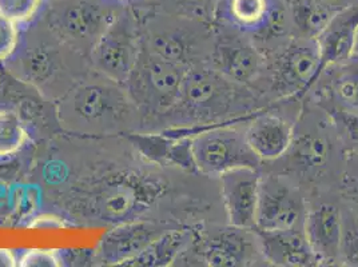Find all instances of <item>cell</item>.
Returning <instances> with one entry per match:
<instances>
[{
    "label": "cell",
    "instance_id": "8d00e7d4",
    "mask_svg": "<svg viewBox=\"0 0 358 267\" xmlns=\"http://www.w3.org/2000/svg\"><path fill=\"white\" fill-rule=\"evenodd\" d=\"M330 1H334V3H337V4H340V6H348V4H350L348 0H330Z\"/></svg>",
    "mask_w": 358,
    "mask_h": 267
},
{
    "label": "cell",
    "instance_id": "1f68e13d",
    "mask_svg": "<svg viewBox=\"0 0 358 267\" xmlns=\"http://www.w3.org/2000/svg\"><path fill=\"white\" fill-rule=\"evenodd\" d=\"M31 229H41V230H51V229H63L66 227L64 221L52 214H42L36 218H34L31 223H29Z\"/></svg>",
    "mask_w": 358,
    "mask_h": 267
},
{
    "label": "cell",
    "instance_id": "4316f807",
    "mask_svg": "<svg viewBox=\"0 0 358 267\" xmlns=\"http://www.w3.org/2000/svg\"><path fill=\"white\" fill-rule=\"evenodd\" d=\"M43 3L45 0H0V15L22 27L39 16Z\"/></svg>",
    "mask_w": 358,
    "mask_h": 267
},
{
    "label": "cell",
    "instance_id": "603a6c76",
    "mask_svg": "<svg viewBox=\"0 0 358 267\" xmlns=\"http://www.w3.org/2000/svg\"><path fill=\"white\" fill-rule=\"evenodd\" d=\"M136 196L127 186H111L94 201V215L99 221L115 222L127 217L134 210Z\"/></svg>",
    "mask_w": 358,
    "mask_h": 267
},
{
    "label": "cell",
    "instance_id": "8992f818",
    "mask_svg": "<svg viewBox=\"0 0 358 267\" xmlns=\"http://www.w3.org/2000/svg\"><path fill=\"white\" fill-rule=\"evenodd\" d=\"M234 124L237 122L203 126L189 136L198 173L220 177L241 167L258 168L259 159L249 147L245 135L231 129Z\"/></svg>",
    "mask_w": 358,
    "mask_h": 267
},
{
    "label": "cell",
    "instance_id": "ac0fdd59",
    "mask_svg": "<svg viewBox=\"0 0 358 267\" xmlns=\"http://www.w3.org/2000/svg\"><path fill=\"white\" fill-rule=\"evenodd\" d=\"M166 231L169 230L151 222L131 223L117 227L102 239L99 249L101 258L106 264L129 262Z\"/></svg>",
    "mask_w": 358,
    "mask_h": 267
},
{
    "label": "cell",
    "instance_id": "6da1fadb",
    "mask_svg": "<svg viewBox=\"0 0 358 267\" xmlns=\"http://www.w3.org/2000/svg\"><path fill=\"white\" fill-rule=\"evenodd\" d=\"M22 27L15 51L4 63L19 80L58 102L92 70L89 58L66 45L39 16Z\"/></svg>",
    "mask_w": 358,
    "mask_h": 267
},
{
    "label": "cell",
    "instance_id": "5bb4252c",
    "mask_svg": "<svg viewBox=\"0 0 358 267\" xmlns=\"http://www.w3.org/2000/svg\"><path fill=\"white\" fill-rule=\"evenodd\" d=\"M358 27V3H350L338 10L327 27L315 38L321 71L352 59Z\"/></svg>",
    "mask_w": 358,
    "mask_h": 267
},
{
    "label": "cell",
    "instance_id": "83f0119b",
    "mask_svg": "<svg viewBox=\"0 0 358 267\" xmlns=\"http://www.w3.org/2000/svg\"><path fill=\"white\" fill-rule=\"evenodd\" d=\"M340 262L345 266L358 267V218L353 214L343 218Z\"/></svg>",
    "mask_w": 358,
    "mask_h": 267
},
{
    "label": "cell",
    "instance_id": "277c9868",
    "mask_svg": "<svg viewBox=\"0 0 358 267\" xmlns=\"http://www.w3.org/2000/svg\"><path fill=\"white\" fill-rule=\"evenodd\" d=\"M189 68L152 52L142 43L124 86L143 123L161 122L174 107Z\"/></svg>",
    "mask_w": 358,
    "mask_h": 267
},
{
    "label": "cell",
    "instance_id": "e575fe53",
    "mask_svg": "<svg viewBox=\"0 0 358 267\" xmlns=\"http://www.w3.org/2000/svg\"><path fill=\"white\" fill-rule=\"evenodd\" d=\"M349 164H350V175L358 179V151L350 154Z\"/></svg>",
    "mask_w": 358,
    "mask_h": 267
},
{
    "label": "cell",
    "instance_id": "d4e9b609",
    "mask_svg": "<svg viewBox=\"0 0 358 267\" xmlns=\"http://www.w3.org/2000/svg\"><path fill=\"white\" fill-rule=\"evenodd\" d=\"M27 129L19 113L0 108V158L14 155L27 142Z\"/></svg>",
    "mask_w": 358,
    "mask_h": 267
},
{
    "label": "cell",
    "instance_id": "4fadbf2b",
    "mask_svg": "<svg viewBox=\"0 0 358 267\" xmlns=\"http://www.w3.org/2000/svg\"><path fill=\"white\" fill-rule=\"evenodd\" d=\"M265 59L258 48L236 34H220L211 52V67L224 78L250 86L259 76Z\"/></svg>",
    "mask_w": 358,
    "mask_h": 267
},
{
    "label": "cell",
    "instance_id": "4dcf8cb0",
    "mask_svg": "<svg viewBox=\"0 0 358 267\" xmlns=\"http://www.w3.org/2000/svg\"><path fill=\"white\" fill-rule=\"evenodd\" d=\"M340 119L349 140L355 145H358V108L341 110Z\"/></svg>",
    "mask_w": 358,
    "mask_h": 267
},
{
    "label": "cell",
    "instance_id": "d6986e66",
    "mask_svg": "<svg viewBox=\"0 0 358 267\" xmlns=\"http://www.w3.org/2000/svg\"><path fill=\"white\" fill-rule=\"evenodd\" d=\"M277 0H220L215 22L224 19L241 34L259 36L266 30Z\"/></svg>",
    "mask_w": 358,
    "mask_h": 267
},
{
    "label": "cell",
    "instance_id": "f546056e",
    "mask_svg": "<svg viewBox=\"0 0 358 267\" xmlns=\"http://www.w3.org/2000/svg\"><path fill=\"white\" fill-rule=\"evenodd\" d=\"M20 36V26L0 15V63H4L15 51Z\"/></svg>",
    "mask_w": 358,
    "mask_h": 267
},
{
    "label": "cell",
    "instance_id": "ffe728a7",
    "mask_svg": "<svg viewBox=\"0 0 358 267\" xmlns=\"http://www.w3.org/2000/svg\"><path fill=\"white\" fill-rule=\"evenodd\" d=\"M285 3L297 38L308 39H315L333 15L343 8L330 0H285Z\"/></svg>",
    "mask_w": 358,
    "mask_h": 267
},
{
    "label": "cell",
    "instance_id": "7402d4cb",
    "mask_svg": "<svg viewBox=\"0 0 358 267\" xmlns=\"http://www.w3.org/2000/svg\"><path fill=\"white\" fill-rule=\"evenodd\" d=\"M190 240V233L186 230H170L135 255L129 262L138 266H167L177 259Z\"/></svg>",
    "mask_w": 358,
    "mask_h": 267
},
{
    "label": "cell",
    "instance_id": "52a82bcc",
    "mask_svg": "<svg viewBox=\"0 0 358 267\" xmlns=\"http://www.w3.org/2000/svg\"><path fill=\"white\" fill-rule=\"evenodd\" d=\"M142 45L141 23L126 6L94 45L89 60L91 68L124 85Z\"/></svg>",
    "mask_w": 358,
    "mask_h": 267
},
{
    "label": "cell",
    "instance_id": "8fae6325",
    "mask_svg": "<svg viewBox=\"0 0 358 267\" xmlns=\"http://www.w3.org/2000/svg\"><path fill=\"white\" fill-rule=\"evenodd\" d=\"M252 230L229 226L195 237V252L206 266H249L255 261V245Z\"/></svg>",
    "mask_w": 358,
    "mask_h": 267
},
{
    "label": "cell",
    "instance_id": "836d02e7",
    "mask_svg": "<svg viewBox=\"0 0 358 267\" xmlns=\"http://www.w3.org/2000/svg\"><path fill=\"white\" fill-rule=\"evenodd\" d=\"M17 266V258L13 250L0 247V267Z\"/></svg>",
    "mask_w": 358,
    "mask_h": 267
},
{
    "label": "cell",
    "instance_id": "ba28073f",
    "mask_svg": "<svg viewBox=\"0 0 358 267\" xmlns=\"http://www.w3.org/2000/svg\"><path fill=\"white\" fill-rule=\"evenodd\" d=\"M271 91L281 98L297 96L317 83L321 60L315 39L296 38L274 57L270 64Z\"/></svg>",
    "mask_w": 358,
    "mask_h": 267
},
{
    "label": "cell",
    "instance_id": "f1b7e54d",
    "mask_svg": "<svg viewBox=\"0 0 358 267\" xmlns=\"http://www.w3.org/2000/svg\"><path fill=\"white\" fill-rule=\"evenodd\" d=\"M62 262L59 252L45 249H31L17 258V266L20 267H59Z\"/></svg>",
    "mask_w": 358,
    "mask_h": 267
},
{
    "label": "cell",
    "instance_id": "7a4b0ae2",
    "mask_svg": "<svg viewBox=\"0 0 358 267\" xmlns=\"http://www.w3.org/2000/svg\"><path fill=\"white\" fill-rule=\"evenodd\" d=\"M57 111L60 126L70 133L113 135L143 124L126 86L94 70L60 98Z\"/></svg>",
    "mask_w": 358,
    "mask_h": 267
},
{
    "label": "cell",
    "instance_id": "3957f363",
    "mask_svg": "<svg viewBox=\"0 0 358 267\" xmlns=\"http://www.w3.org/2000/svg\"><path fill=\"white\" fill-rule=\"evenodd\" d=\"M255 96L246 86L231 82L213 67L194 64L183 79L178 101L161 122L169 130L253 118Z\"/></svg>",
    "mask_w": 358,
    "mask_h": 267
},
{
    "label": "cell",
    "instance_id": "7c38bea8",
    "mask_svg": "<svg viewBox=\"0 0 358 267\" xmlns=\"http://www.w3.org/2000/svg\"><path fill=\"white\" fill-rule=\"evenodd\" d=\"M221 195L230 226L253 230L255 227L262 177L258 168L241 167L220 175Z\"/></svg>",
    "mask_w": 358,
    "mask_h": 267
},
{
    "label": "cell",
    "instance_id": "5b68a950",
    "mask_svg": "<svg viewBox=\"0 0 358 267\" xmlns=\"http://www.w3.org/2000/svg\"><path fill=\"white\" fill-rule=\"evenodd\" d=\"M118 0H45L39 17L60 39L89 58L94 45L124 8Z\"/></svg>",
    "mask_w": 358,
    "mask_h": 267
},
{
    "label": "cell",
    "instance_id": "d590c367",
    "mask_svg": "<svg viewBox=\"0 0 358 267\" xmlns=\"http://www.w3.org/2000/svg\"><path fill=\"white\" fill-rule=\"evenodd\" d=\"M352 59H358V27L356 32V41H355V50H353V55Z\"/></svg>",
    "mask_w": 358,
    "mask_h": 267
},
{
    "label": "cell",
    "instance_id": "44dd1931",
    "mask_svg": "<svg viewBox=\"0 0 358 267\" xmlns=\"http://www.w3.org/2000/svg\"><path fill=\"white\" fill-rule=\"evenodd\" d=\"M290 155V164L294 170L302 173H314L328 164L330 145L328 140L313 133L299 135L293 138L287 152Z\"/></svg>",
    "mask_w": 358,
    "mask_h": 267
},
{
    "label": "cell",
    "instance_id": "30bf717a",
    "mask_svg": "<svg viewBox=\"0 0 358 267\" xmlns=\"http://www.w3.org/2000/svg\"><path fill=\"white\" fill-rule=\"evenodd\" d=\"M192 19L158 13L141 23L142 43L166 59L192 67L196 64L194 34L187 30Z\"/></svg>",
    "mask_w": 358,
    "mask_h": 267
},
{
    "label": "cell",
    "instance_id": "d6a6232c",
    "mask_svg": "<svg viewBox=\"0 0 358 267\" xmlns=\"http://www.w3.org/2000/svg\"><path fill=\"white\" fill-rule=\"evenodd\" d=\"M341 190H343L345 199L349 201L350 205L355 206L356 211L358 212V179L352 177L350 174L343 175V182H341Z\"/></svg>",
    "mask_w": 358,
    "mask_h": 267
},
{
    "label": "cell",
    "instance_id": "9a60e30c",
    "mask_svg": "<svg viewBox=\"0 0 358 267\" xmlns=\"http://www.w3.org/2000/svg\"><path fill=\"white\" fill-rule=\"evenodd\" d=\"M264 259L274 266H321L310 249L303 229L258 230L253 229Z\"/></svg>",
    "mask_w": 358,
    "mask_h": 267
},
{
    "label": "cell",
    "instance_id": "e0dca14e",
    "mask_svg": "<svg viewBox=\"0 0 358 267\" xmlns=\"http://www.w3.org/2000/svg\"><path fill=\"white\" fill-rule=\"evenodd\" d=\"M246 142L259 161L282 158L293 142V124L286 119L257 111L249 120Z\"/></svg>",
    "mask_w": 358,
    "mask_h": 267
},
{
    "label": "cell",
    "instance_id": "74e56055",
    "mask_svg": "<svg viewBox=\"0 0 358 267\" xmlns=\"http://www.w3.org/2000/svg\"><path fill=\"white\" fill-rule=\"evenodd\" d=\"M118 1H127V0H118Z\"/></svg>",
    "mask_w": 358,
    "mask_h": 267
},
{
    "label": "cell",
    "instance_id": "cb8c5ba5",
    "mask_svg": "<svg viewBox=\"0 0 358 267\" xmlns=\"http://www.w3.org/2000/svg\"><path fill=\"white\" fill-rule=\"evenodd\" d=\"M164 14L187 17L205 26L215 23L220 0H157Z\"/></svg>",
    "mask_w": 358,
    "mask_h": 267
},
{
    "label": "cell",
    "instance_id": "484cf974",
    "mask_svg": "<svg viewBox=\"0 0 358 267\" xmlns=\"http://www.w3.org/2000/svg\"><path fill=\"white\" fill-rule=\"evenodd\" d=\"M340 66V71L331 82V94L343 110L358 108V59Z\"/></svg>",
    "mask_w": 358,
    "mask_h": 267
},
{
    "label": "cell",
    "instance_id": "9c48e42d",
    "mask_svg": "<svg viewBox=\"0 0 358 267\" xmlns=\"http://www.w3.org/2000/svg\"><path fill=\"white\" fill-rule=\"evenodd\" d=\"M306 210L299 190L282 177L261 179L255 227L258 230L301 229ZM303 229V227H302Z\"/></svg>",
    "mask_w": 358,
    "mask_h": 267
},
{
    "label": "cell",
    "instance_id": "2e32d148",
    "mask_svg": "<svg viewBox=\"0 0 358 267\" xmlns=\"http://www.w3.org/2000/svg\"><path fill=\"white\" fill-rule=\"evenodd\" d=\"M303 233L320 265L340 262L343 215L333 205L322 203L306 211Z\"/></svg>",
    "mask_w": 358,
    "mask_h": 267
}]
</instances>
